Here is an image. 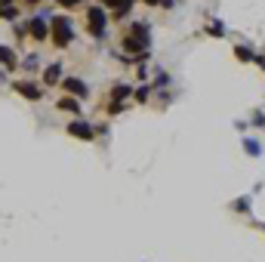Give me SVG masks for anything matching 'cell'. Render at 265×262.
Masks as SVG:
<instances>
[{
	"mask_svg": "<svg viewBox=\"0 0 265 262\" xmlns=\"http://www.w3.org/2000/svg\"><path fill=\"white\" fill-rule=\"evenodd\" d=\"M50 37L59 50L74 44V22L68 16H50Z\"/></svg>",
	"mask_w": 265,
	"mask_h": 262,
	"instance_id": "2",
	"label": "cell"
},
{
	"mask_svg": "<svg viewBox=\"0 0 265 262\" xmlns=\"http://www.w3.org/2000/svg\"><path fill=\"white\" fill-rule=\"evenodd\" d=\"M99 4H102L105 10H118V7H124V4H130V0H99Z\"/></svg>",
	"mask_w": 265,
	"mask_h": 262,
	"instance_id": "19",
	"label": "cell"
},
{
	"mask_svg": "<svg viewBox=\"0 0 265 262\" xmlns=\"http://www.w3.org/2000/svg\"><path fill=\"white\" fill-rule=\"evenodd\" d=\"M241 145H244V152H247L250 158H259V155H262V145H259V139H253V136H244Z\"/></svg>",
	"mask_w": 265,
	"mask_h": 262,
	"instance_id": "13",
	"label": "cell"
},
{
	"mask_svg": "<svg viewBox=\"0 0 265 262\" xmlns=\"http://www.w3.org/2000/svg\"><path fill=\"white\" fill-rule=\"evenodd\" d=\"M87 31L96 37V41H105V31H108V13H105L102 4H96V7L87 10Z\"/></svg>",
	"mask_w": 265,
	"mask_h": 262,
	"instance_id": "3",
	"label": "cell"
},
{
	"mask_svg": "<svg viewBox=\"0 0 265 262\" xmlns=\"http://www.w3.org/2000/svg\"><path fill=\"white\" fill-rule=\"evenodd\" d=\"M151 96H155V87H151V84H142V87H136V93H133L136 102H148Z\"/></svg>",
	"mask_w": 265,
	"mask_h": 262,
	"instance_id": "15",
	"label": "cell"
},
{
	"mask_svg": "<svg viewBox=\"0 0 265 262\" xmlns=\"http://www.w3.org/2000/svg\"><path fill=\"white\" fill-rule=\"evenodd\" d=\"M13 90L22 96V99H31V102H37V99H44V90L37 87L34 81H16L13 84Z\"/></svg>",
	"mask_w": 265,
	"mask_h": 262,
	"instance_id": "6",
	"label": "cell"
},
{
	"mask_svg": "<svg viewBox=\"0 0 265 262\" xmlns=\"http://www.w3.org/2000/svg\"><path fill=\"white\" fill-rule=\"evenodd\" d=\"M16 16H19V10H16V7H10V4H7V7H0V19L16 22Z\"/></svg>",
	"mask_w": 265,
	"mask_h": 262,
	"instance_id": "17",
	"label": "cell"
},
{
	"mask_svg": "<svg viewBox=\"0 0 265 262\" xmlns=\"http://www.w3.org/2000/svg\"><path fill=\"white\" fill-rule=\"evenodd\" d=\"M133 93H136L133 84H115V87H111V102H130Z\"/></svg>",
	"mask_w": 265,
	"mask_h": 262,
	"instance_id": "9",
	"label": "cell"
},
{
	"mask_svg": "<svg viewBox=\"0 0 265 262\" xmlns=\"http://www.w3.org/2000/svg\"><path fill=\"white\" fill-rule=\"evenodd\" d=\"M0 65H4V68H19L22 62L16 59V53L10 47H0Z\"/></svg>",
	"mask_w": 265,
	"mask_h": 262,
	"instance_id": "14",
	"label": "cell"
},
{
	"mask_svg": "<svg viewBox=\"0 0 265 262\" xmlns=\"http://www.w3.org/2000/svg\"><path fill=\"white\" fill-rule=\"evenodd\" d=\"M56 4H59V7H65V10H74V7L81 4V0H56Z\"/></svg>",
	"mask_w": 265,
	"mask_h": 262,
	"instance_id": "21",
	"label": "cell"
},
{
	"mask_svg": "<svg viewBox=\"0 0 265 262\" xmlns=\"http://www.w3.org/2000/svg\"><path fill=\"white\" fill-rule=\"evenodd\" d=\"M250 207H253V198H250V195H244V198H238V201L232 204V210H235V213H247Z\"/></svg>",
	"mask_w": 265,
	"mask_h": 262,
	"instance_id": "16",
	"label": "cell"
},
{
	"mask_svg": "<svg viewBox=\"0 0 265 262\" xmlns=\"http://www.w3.org/2000/svg\"><path fill=\"white\" fill-rule=\"evenodd\" d=\"M22 68H25V71H34V68H37V56H28V59L22 62Z\"/></svg>",
	"mask_w": 265,
	"mask_h": 262,
	"instance_id": "20",
	"label": "cell"
},
{
	"mask_svg": "<svg viewBox=\"0 0 265 262\" xmlns=\"http://www.w3.org/2000/svg\"><path fill=\"white\" fill-rule=\"evenodd\" d=\"M121 47L127 56L139 59V56H151V22H127Z\"/></svg>",
	"mask_w": 265,
	"mask_h": 262,
	"instance_id": "1",
	"label": "cell"
},
{
	"mask_svg": "<svg viewBox=\"0 0 265 262\" xmlns=\"http://www.w3.org/2000/svg\"><path fill=\"white\" fill-rule=\"evenodd\" d=\"M44 84H47V87L62 84V62H50V65L44 68Z\"/></svg>",
	"mask_w": 265,
	"mask_h": 262,
	"instance_id": "8",
	"label": "cell"
},
{
	"mask_svg": "<svg viewBox=\"0 0 265 262\" xmlns=\"http://www.w3.org/2000/svg\"><path fill=\"white\" fill-rule=\"evenodd\" d=\"M25 4H41V0H25Z\"/></svg>",
	"mask_w": 265,
	"mask_h": 262,
	"instance_id": "24",
	"label": "cell"
},
{
	"mask_svg": "<svg viewBox=\"0 0 265 262\" xmlns=\"http://www.w3.org/2000/svg\"><path fill=\"white\" fill-rule=\"evenodd\" d=\"M7 4H13V0H0V7H7Z\"/></svg>",
	"mask_w": 265,
	"mask_h": 262,
	"instance_id": "23",
	"label": "cell"
},
{
	"mask_svg": "<svg viewBox=\"0 0 265 262\" xmlns=\"http://www.w3.org/2000/svg\"><path fill=\"white\" fill-rule=\"evenodd\" d=\"M56 105H59L62 111H71V115H78V118L84 115V108H81V102H78V99H74V96H68V99H59Z\"/></svg>",
	"mask_w": 265,
	"mask_h": 262,
	"instance_id": "11",
	"label": "cell"
},
{
	"mask_svg": "<svg viewBox=\"0 0 265 262\" xmlns=\"http://www.w3.org/2000/svg\"><path fill=\"white\" fill-rule=\"evenodd\" d=\"M62 90L68 96H74V99H87L90 96V90H87V84L81 78H62Z\"/></svg>",
	"mask_w": 265,
	"mask_h": 262,
	"instance_id": "7",
	"label": "cell"
},
{
	"mask_svg": "<svg viewBox=\"0 0 265 262\" xmlns=\"http://www.w3.org/2000/svg\"><path fill=\"white\" fill-rule=\"evenodd\" d=\"M68 136L81 139V142H93V139H96V127L78 118V121H71V124H68Z\"/></svg>",
	"mask_w": 265,
	"mask_h": 262,
	"instance_id": "5",
	"label": "cell"
},
{
	"mask_svg": "<svg viewBox=\"0 0 265 262\" xmlns=\"http://www.w3.org/2000/svg\"><path fill=\"white\" fill-rule=\"evenodd\" d=\"M204 31H207L210 37H225V34H229V28H225V22H222V19H210Z\"/></svg>",
	"mask_w": 265,
	"mask_h": 262,
	"instance_id": "12",
	"label": "cell"
},
{
	"mask_svg": "<svg viewBox=\"0 0 265 262\" xmlns=\"http://www.w3.org/2000/svg\"><path fill=\"white\" fill-rule=\"evenodd\" d=\"M250 127H265V111H262V108L250 115Z\"/></svg>",
	"mask_w": 265,
	"mask_h": 262,
	"instance_id": "18",
	"label": "cell"
},
{
	"mask_svg": "<svg viewBox=\"0 0 265 262\" xmlns=\"http://www.w3.org/2000/svg\"><path fill=\"white\" fill-rule=\"evenodd\" d=\"M235 59H238V62H244V65H250V62H256V59H259V53H256L253 47H247V44H238V47H235Z\"/></svg>",
	"mask_w": 265,
	"mask_h": 262,
	"instance_id": "10",
	"label": "cell"
},
{
	"mask_svg": "<svg viewBox=\"0 0 265 262\" xmlns=\"http://www.w3.org/2000/svg\"><path fill=\"white\" fill-rule=\"evenodd\" d=\"M25 31L34 37L37 44L50 41V16H47V13H37V16H31V19H28V25H25Z\"/></svg>",
	"mask_w": 265,
	"mask_h": 262,
	"instance_id": "4",
	"label": "cell"
},
{
	"mask_svg": "<svg viewBox=\"0 0 265 262\" xmlns=\"http://www.w3.org/2000/svg\"><path fill=\"white\" fill-rule=\"evenodd\" d=\"M130 4H133V0H130Z\"/></svg>",
	"mask_w": 265,
	"mask_h": 262,
	"instance_id": "25",
	"label": "cell"
},
{
	"mask_svg": "<svg viewBox=\"0 0 265 262\" xmlns=\"http://www.w3.org/2000/svg\"><path fill=\"white\" fill-rule=\"evenodd\" d=\"M256 65H259V68H262V74H265V56H259V59H256Z\"/></svg>",
	"mask_w": 265,
	"mask_h": 262,
	"instance_id": "22",
	"label": "cell"
}]
</instances>
